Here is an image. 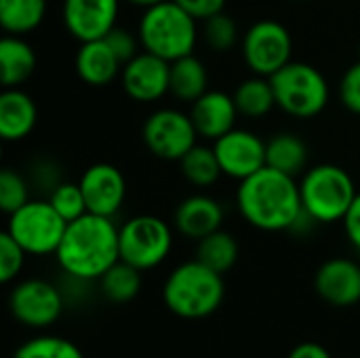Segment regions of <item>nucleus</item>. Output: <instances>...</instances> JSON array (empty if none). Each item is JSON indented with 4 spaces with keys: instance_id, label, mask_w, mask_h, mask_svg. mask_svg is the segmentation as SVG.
Returning a JSON list of instances; mask_svg holds the SVG:
<instances>
[{
    "instance_id": "2f4dec72",
    "label": "nucleus",
    "mask_w": 360,
    "mask_h": 358,
    "mask_svg": "<svg viewBox=\"0 0 360 358\" xmlns=\"http://www.w3.org/2000/svg\"><path fill=\"white\" fill-rule=\"evenodd\" d=\"M30 200V181L19 171L4 167L0 171V209L11 215Z\"/></svg>"
},
{
    "instance_id": "39448f33",
    "label": "nucleus",
    "mask_w": 360,
    "mask_h": 358,
    "mask_svg": "<svg viewBox=\"0 0 360 358\" xmlns=\"http://www.w3.org/2000/svg\"><path fill=\"white\" fill-rule=\"evenodd\" d=\"M302 207L316 224L344 222L359 190L352 175L331 162L314 165L300 177Z\"/></svg>"
},
{
    "instance_id": "6ab92c4d",
    "label": "nucleus",
    "mask_w": 360,
    "mask_h": 358,
    "mask_svg": "<svg viewBox=\"0 0 360 358\" xmlns=\"http://www.w3.org/2000/svg\"><path fill=\"white\" fill-rule=\"evenodd\" d=\"M78 78L89 87H108L122 72V61L114 55L105 38L80 42L74 59Z\"/></svg>"
},
{
    "instance_id": "f03ea898",
    "label": "nucleus",
    "mask_w": 360,
    "mask_h": 358,
    "mask_svg": "<svg viewBox=\"0 0 360 358\" xmlns=\"http://www.w3.org/2000/svg\"><path fill=\"white\" fill-rule=\"evenodd\" d=\"M120 228L114 217L84 213L68 224L55 260L65 276L95 283L120 260Z\"/></svg>"
},
{
    "instance_id": "f257e3e1",
    "label": "nucleus",
    "mask_w": 360,
    "mask_h": 358,
    "mask_svg": "<svg viewBox=\"0 0 360 358\" xmlns=\"http://www.w3.org/2000/svg\"><path fill=\"white\" fill-rule=\"evenodd\" d=\"M236 207L240 217L255 230L291 232L304 215L300 181L266 165L238 181Z\"/></svg>"
},
{
    "instance_id": "412c9836",
    "label": "nucleus",
    "mask_w": 360,
    "mask_h": 358,
    "mask_svg": "<svg viewBox=\"0 0 360 358\" xmlns=\"http://www.w3.org/2000/svg\"><path fill=\"white\" fill-rule=\"evenodd\" d=\"M36 51L23 36L6 34L0 40V80L4 89L21 87L36 72Z\"/></svg>"
},
{
    "instance_id": "0eeeda50",
    "label": "nucleus",
    "mask_w": 360,
    "mask_h": 358,
    "mask_svg": "<svg viewBox=\"0 0 360 358\" xmlns=\"http://www.w3.org/2000/svg\"><path fill=\"white\" fill-rule=\"evenodd\" d=\"M65 228L68 222L53 209L49 198H32L21 209L11 213L6 222V232L23 247L27 255L34 257L55 255Z\"/></svg>"
},
{
    "instance_id": "ea45409f",
    "label": "nucleus",
    "mask_w": 360,
    "mask_h": 358,
    "mask_svg": "<svg viewBox=\"0 0 360 358\" xmlns=\"http://www.w3.org/2000/svg\"><path fill=\"white\" fill-rule=\"evenodd\" d=\"M295 2H306V0H295Z\"/></svg>"
},
{
    "instance_id": "6e6552de",
    "label": "nucleus",
    "mask_w": 360,
    "mask_h": 358,
    "mask_svg": "<svg viewBox=\"0 0 360 358\" xmlns=\"http://www.w3.org/2000/svg\"><path fill=\"white\" fill-rule=\"evenodd\" d=\"M120 260L141 272L158 268L173 249V228L158 215H135L118 232Z\"/></svg>"
},
{
    "instance_id": "c756f323",
    "label": "nucleus",
    "mask_w": 360,
    "mask_h": 358,
    "mask_svg": "<svg viewBox=\"0 0 360 358\" xmlns=\"http://www.w3.org/2000/svg\"><path fill=\"white\" fill-rule=\"evenodd\" d=\"M13 358H84L82 350L59 335H36L23 342Z\"/></svg>"
},
{
    "instance_id": "f8f14e48",
    "label": "nucleus",
    "mask_w": 360,
    "mask_h": 358,
    "mask_svg": "<svg viewBox=\"0 0 360 358\" xmlns=\"http://www.w3.org/2000/svg\"><path fill=\"white\" fill-rule=\"evenodd\" d=\"M120 84L137 103L160 101L171 91V61L141 49L122 65Z\"/></svg>"
},
{
    "instance_id": "393cba45",
    "label": "nucleus",
    "mask_w": 360,
    "mask_h": 358,
    "mask_svg": "<svg viewBox=\"0 0 360 358\" xmlns=\"http://www.w3.org/2000/svg\"><path fill=\"white\" fill-rule=\"evenodd\" d=\"M238 255H240L238 241L224 228L196 241V260L219 274L230 272L236 266Z\"/></svg>"
},
{
    "instance_id": "7c9ffc66",
    "label": "nucleus",
    "mask_w": 360,
    "mask_h": 358,
    "mask_svg": "<svg viewBox=\"0 0 360 358\" xmlns=\"http://www.w3.org/2000/svg\"><path fill=\"white\" fill-rule=\"evenodd\" d=\"M49 203L68 224L89 213L82 188L74 181H61L53 192H49Z\"/></svg>"
},
{
    "instance_id": "aec40b11",
    "label": "nucleus",
    "mask_w": 360,
    "mask_h": 358,
    "mask_svg": "<svg viewBox=\"0 0 360 358\" xmlns=\"http://www.w3.org/2000/svg\"><path fill=\"white\" fill-rule=\"evenodd\" d=\"M36 122L38 108L25 91L15 87L0 93V137L4 141H21L30 137Z\"/></svg>"
},
{
    "instance_id": "4c0bfd02",
    "label": "nucleus",
    "mask_w": 360,
    "mask_h": 358,
    "mask_svg": "<svg viewBox=\"0 0 360 358\" xmlns=\"http://www.w3.org/2000/svg\"><path fill=\"white\" fill-rule=\"evenodd\" d=\"M287 358H331V354L323 344L304 342V344H297Z\"/></svg>"
},
{
    "instance_id": "7ed1b4c3",
    "label": "nucleus",
    "mask_w": 360,
    "mask_h": 358,
    "mask_svg": "<svg viewBox=\"0 0 360 358\" xmlns=\"http://www.w3.org/2000/svg\"><path fill=\"white\" fill-rule=\"evenodd\" d=\"M224 298V274L207 268L196 257L175 266L162 285L165 306L186 321L209 319L221 308Z\"/></svg>"
},
{
    "instance_id": "ddd939ff",
    "label": "nucleus",
    "mask_w": 360,
    "mask_h": 358,
    "mask_svg": "<svg viewBox=\"0 0 360 358\" xmlns=\"http://www.w3.org/2000/svg\"><path fill=\"white\" fill-rule=\"evenodd\" d=\"M213 150L226 177L243 181L266 167V141L249 131L234 127L213 141Z\"/></svg>"
},
{
    "instance_id": "c9c22d12",
    "label": "nucleus",
    "mask_w": 360,
    "mask_h": 358,
    "mask_svg": "<svg viewBox=\"0 0 360 358\" xmlns=\"http://www.w3.org/2000/svg\"><path fill=\"white\" fill-rule=\"evenodd\" d=\"M181 8H186L194 19L205 21L221 11H226L228 0H175Z\"/></svg>"
},
{
    "instance_id": "9b49d317",
    "label": "nucleus",
    "mask_w": 360,
    "mask_h": 358,
    "mask_svg": "<svg viewBox=\"0 0 360 358\" xmlns=\"http://www.w3.org/2000/svg\"><path fill=\"white\" fill-rule=\"evenodd\" d=\"M63 308V291L44 279L19 281L8 293V310L13 319L32 329H46L55 325Z\"/></svg>"
},
{
    "instance_id": "473e14b6",
    "label": "nucleus",
    "mask_w": 360,
    "mask_h": 358,
    "mask_svg": "<svg viewBox=\"0 0 360 358\" xmlns=\"http://www.w3.org/2000/svg\"><path fill=\"white\" fill-rule=\"evenodd\" d=\"M25 257L27 253L23 251V247L4 230L0 234V281L4 285L13 283L21 274L25 266Z\"/></svg>"
},
{
    "instance_id": "72a5a7b5",
    "label": "nucleus",
    "mask_w": 360,
    "mask_h": 358,
    "mask_svg": "<svg viewBox=\"0 0 360 358\" xmlns=\"http://www.w3.org/2000/svg\"><path fill=\"white\" fill-rule=\"evenodd\" d=\"M105 42L110 44V49L114 51V55L122 61V65H124L127 61H131V59L139 53V49H141L139 36H137L135 32L122 27V25H116V27L105 36Z\"/></svg>"
},
{
    "instance_id": "c85d7f7f",
    "label": "nucleus",
    "mask_w": 360,
    "mask_h": 358,
    "mask_svg": "<svg viewBox=\"0 0 360 358\" xmlns=\"http://www.w3.org/2000/svg\"><path fill=\"white\" fill-rule=\"evenodd\" d=\"M200 23H202V40L215 53H230L243 40L236 19L232 15H228L226 11H221Z\"/></svg>"
},
{
    "instance_id": "423d86ee",
    "label": "nucleus",
    "mask_w": 360,
    "mask_h": 358,
    "mask_svg": "<svg viewBox=\"0 0 360 358\" xmlns=\"http://www.w3.org/2000/svg\"><path fill=\"white\" fill-rule=\"evenodd\" d=\"M276 108L291 118L308 120L319 116L331 99V87L325 74L304 61H289L270 76Z\"/></svg>"
},
{
    "instance_id": "1a4fd4ad",
    "label": "nucleus",
    "mask_w": 360,
    "mask_h": 358,
    "mask_svg": "<svg viewBox=\"0 0 360 358\" xmlns=\"http://www.w3.org/2000/svg\"><path fill=\"white\" fill-rule=\"evenodd\" d=\"M240 53L251 74L270 78L293 61L291 32L276 19H259L243 34Z\"/></svg>"
},
{
    "instance_id": "e433bc0d",
    "label": "nucleus",
    "mask_w": 360,
    "mask_h": 358,
    "mask_svg": "<svg viewBox=\"0 0 360 358\" xmlns=\"http://www.w3.org/2000/svg\"><path fill=\"white\" fill-rule=\"evenodd\" d=\"M342 226H344V234H346L350 247L360 253V192L356 194L354 203L350 205Z\"/></svg>"
},
{
    "instance_id": "a211bd4d",
    "label": "nucleus",
    "mask_w": 360,
    "mask_h": 358,
    "mask_svg": "<svg viewBox=\"0 0 360 358\" xmlns=\"http://www.w3.org/2000/svg\"><path fill=\"white\" fill-rule=\"evenodd\" d=\"M224 207L217 198L198 192V194H190L186 196L173 215V226L175 230L190 238V241H200L207 234L219 230L224 226Z\"/></svg>"
},
{
    "instance_id": "f704fd0d",
    "label": "nucleus",
    "mask_w": 360,
    "mask_h": 358,
    "mask_svg": "<svg viewBox=\"0 0 360 358\" xmlns=\"http://www.w3.org/2000/svg\"><path fill=\"white\" fill-rule=\"evenodd\" d=\"M338 93H340L342 106H344L348 112L360 116V59L359 61H354V63L344 72V76H342V80H340Z\"/></svg>"
},
{
    "instance_id": "2eb2a0df",
    "label": "nucleus",
    "mask_w": 360,
    "mask_h": 358,
    "mask_svg": "<svg viewBox=\"0 0 360 358\" xmlns=\"http://www.w3.org/2000/svg\"><path fill=\"white\" fill-rule=\"evenodd\" d=\"M80 188L89 213L114 217L127 198V179L122 171L110 162H95L80 175Z\"/></svg>"
},
{
    "instance_id": "a878e982",
    "label": "nucleus",
    "mask_w": 360,
    "mask_h": 358,
    "mask_svg": "<svg viewBox=\"0 0 360 358\" xmlns=\"http://www.w3.org/2000/svg\"><path fill=\"white\" fill-rule=\"evenodd\" d=\"M46 0H0V25L6 34L25 36L42 25Z\"/></svg>"
},
{
    "instance_id": "b1692460",
    "label": "nucleus",
    "mask_w": 360,
    "mask_h": 358,
    "mask_svg": "<svg viewBox=\"0 0 360 358\" xmlns=\"http://www.w3.org/2000/svg\"><path fill=\"white\" fill-rule=\"evenodd\" d=\"M238 114L245 118H264L276 108V97L270 78L251 74L232 93Z\"/></svg>"
},
{
    "instance_id": "20e7f679",
    "label": "nucleus",
    "mask_w": 360,
    "mask_h": 358,
    "mask_svg": "<svg viewBox=\"0 0 360 358\" xmlns=\"http://www.w3.org/2000/svg\"><path fill=\"white\" fill-rule=\"evenodd\" d=\"M198 23L200 21L194 19L175 0H165L143 8L137 23V36L143 51L154 53L167 61H175L194 53L200 34Z\"/></svg>"
},
{
    "instance_id": "dca6fc26",
    "label": "nucleus",
    "mask_w": 360,
    "mask_h": 358,
    "mask_svg": "<svg viewBox=\"0 0 360 358\" xmlns=\"http://www.w3.org/2000/svg\"><path fill=\"white\" fill-rule=\"evenodd\" d=\"M319 298L335 308H350L360 302V264L350 257H333L321 264L314 274Z\"/></svg>"
},
{
    "instance_id": "cd10ccee",
    "label": "nucleus",
    "mask_w": 360,
    "mask_h": 358,
    "mask_svg": "<svg viewBox=\"0 0 360 358\" xmlns=\"http://www.w3.org/2000/svg\"><path fill=\"white\" fill-rule=\"evenodd\" d=\"M101 295L112 304H129L141 291V270L118 260L99 281Z\"/></svg>"
},
{
    "instance_id": "58836bf2",
    "label": "nucleus",
    "mask_w": 360,
    "mask_h": 358,
    "mask_svg": "<svg viewBox=\"0 0 360 358\" xmlns=\"http://www.w3.org/2000/svg\"><path fill=\"white\" fill-rule=\"evenodd\" d=\"M124 2H129V4H133V6H137V8H150V6H154V4H160V2H165V0H124Z\"/></svg>"
},
{
    "instance_id": "4be33fe9",
    "label": "nucleus",
    "mask_w": 360,
    "mask_h": 358,
    "mask_svg": "<svg viewBox=\"0 0 360 358\" xmlns=\"http://www.w3.org/2000/svg\"><path fill=\"white\" fill-rule=\"evenodd\" d=\"M308 143L291 131H281L266 141V165L287 173L291 177H302L308 169Z\"/></svg>"
},
{
    "instance_id": "4468645a",
    "label": "nucleus",
    "mask_w": 360,
    "mask_h": 358,
    "mask_svg": "<svg viewBox=\"0 0 360 358\" xmlns=\"http://www.w3.org/2000/svg\"><path fill=\"white\" fill-rule=\"evenodd\" d=\"M120 15V0H63L61 19L72 38L78 42L105 38Z\"/></svg>"
},
{
    "instance_id": "9d476101",
    "label": "nucleus",
    "mask_w": 360,
    "mask_h": 358,
    "mask_svg": "<svg viewBox=\"0 0 360 358\" xmlns=\"http://www.w3.org/2000/svg\"><path fill=\"white\" fill-rule=\"evenodd\" d=\"M141 139L148 152L156 158L179 162L198 143V131L190 112L177 108H158L146 118L141 127Z\"/></svg>"
},
{
    "instance_id": "bb28decb",
    "label": "nucleus",
    "mask_w": 360,
    "mask_h": 358,
    "mask_svg": "<svg viewBox=\"0 0 360 358\" xmlns=\"http://www.w3.org/2000/svg\"><path fill=\"white\" fill-rule=\"evenodd\" d=\"M179 171H181V177L198 190L213 188L224 175L213 146H202V143H196L179 160Z\"/></svg>"
},
{
    "instance_id": "f3484780",
    "label": "nucleus",
    "mask_w": 360,
    "mask_h": 358,
    "mask_svg": "<svg viewBox=\"0 0 360 358\" xmlns=\"http://www.w3.org/2000/svg\"><path fill=\"white\" fill-rule=\"evenodd\" d=\"M190 116L194 120L198 137L215 141L236 127V118L240 114L230 93L209 89L202 97L190 103Z\"/></svg>"
},
{
    "instance_id": "5701e85b",
    "label": "nucleus",
    "mask_w": 360,
    "mask_h": 358,
    "mask_svg": "<svg viewBox=\"0 0 360 358\" xmlns=\"http://www.w3.org/2000/svg\"><path fill=\"white\" fill-rule=\"evenodd\" d=\"M209 91L207 65L192 53L171 61V95L184 103H194Z\"/></svg>"
}]
</instances>
